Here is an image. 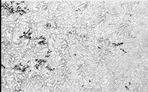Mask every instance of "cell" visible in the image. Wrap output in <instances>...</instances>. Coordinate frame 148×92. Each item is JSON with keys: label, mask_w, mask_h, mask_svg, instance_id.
<instances>
[]
</instances>
